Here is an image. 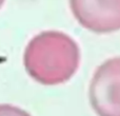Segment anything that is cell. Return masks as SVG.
Here are the masks:
<instances>
[{"label": "cell", "mask_w": 120, "mask_h": 116, "mask_svg": "<svg viewBox=\"0 0 120 116\" xmlns=\"http://www.w3.org/2000/svg\"><path fill=\"white\" fill-rule=\"evenodd\" d=\"M70 8L77 22L87 31H120V0H70Z\"/></svg>", "instance_id": "3"}, {"label": "cell", "mask_w": 120, "mask_h": 116, "mask_svg": "<svg viewBox=\"0 0 120 116\" xmlns=\"http://www.w3.org/2000/svg\"><path fill=\"white\" fill-rule=\"evenodd\" d=\"M89 98L97 116H120V57L105 60L97 68Z\"/></svg>", "instance_id": "2"}, {"label": "cell", "mask_w": 120, "mask_h": 116, "mask_svg": "<svg viewBox=\"0 0 120 116\" xmlns=\"http://www.w3.org/2000/svg\"><path fill=\"white\" fill-rule=\"evenodd\" d=\"M80 63V50L72 37L61 32L46 31L27 43L23 64L35 81L56 85L68 81Z\"/></svg>", "instance_id": "1"}, {"label": "cell", "mask_w": 120, "mask_h": 116, "mask_svg": "<svg viewBox=\"0 0 120 116\" xmlns=\"http://www.w3.org/2000/svg\"><path fill=\"white\" fill-rule=\"evenodd\" d=\"M4 1H5V0H0V8H1V6H2V5H3Z\"/></svg>", "instance_id": "5"}, {"label": "cell", "mask_w": 120, "mask_h": 116, "mask_svg": "<svg viewBox=\"0 0 120 116\" xmlns=\"http://www.w3.org/2000/svg\"><path fill=\"white\" fill-rule=\"evenodd\" d=\"M0 116H31L26 111L8 104H0Z\"/></svg>", "instance_id": "4"}]
</instances>
